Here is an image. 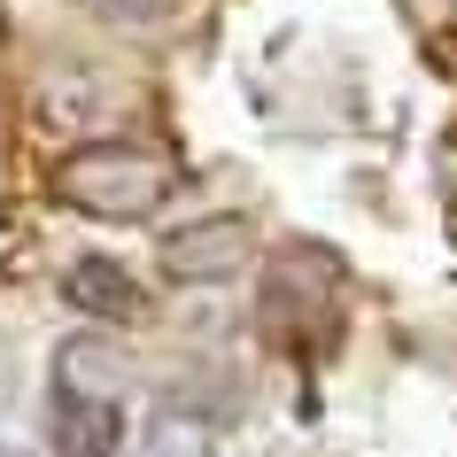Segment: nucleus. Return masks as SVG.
I'll use <instances>...</instances> for the list:
<instances>
[{
    "label": "nucleus",
    "mask_w": 457,
    "mask_h": 457,
    "mask_svg": "<svg viewBox=\"0 0 457 457\" xmlns=\"http://www.w3.org/2000/svg\"><path fill=\"white\" fill-rule=\"evenodd\" d=\"M140 457H217V427L202 411L155 403L147 411V434H140Z\"/></svg>",
    "instance_id": "423d86ee"
},
{
    "label": "nucleus",
    "mask_w": 457,
    "mask_h": 457,
    "mask_svg": "<svg viewBox=\"0 0 457 457\" xmlns=\"http://www.w3.org/2000/svg\"><path fill=\"white\" fill-rule=\"evenodd\" d=\"M434 179H442V194H450V217H457V132L434 147Z\"/></svg>",
    "instance_id": "6e6552de"
},
{
    "label": "nucleus",
    "mask_w": 457,
    "mask_h": 457,
    "mask_svg": "<svg viewBox=\"0 0 457 457\" xmlns=\"http://www.w3.org/2000/svg\"><path fill=\"white\" fill-rule=\"evenodd\" d=\"M450 16H457V0H450Z\"/></svg>",
    "instance_id": "9b49d317"
},
{
    "label": "nucleus",
    "mask_w": 457,
    "mask_h": 457,
    "mask_svg": "<svg viewBox=\"0 0 457 457\" xmlns=\"http://www.w3.org/2000/svg\"><path fill=\"white\" fill-rule=\"evenodd\" d=\"M248 256H256V225L233 217V210L194 217V225H179V233H163V248H155V264H163L179 287H217V279L248 271Z\"/></svg>",
    "instance_id": "f03ea898"
},
{
    "label": "nucleus",
    "mask_w": 457,
    "mask_h": 457,
    "mask_svg": "<svg viewBox=\"0 0 457 457\" xmlns=\"http://www.w3.org/2000/svg\"><path fill=\"white\" fill-rule=\"evenodd\" d=\"M78 8H94V16H109V24H132V31H147V24L170 16V0H78Z\"/></svg>",
    "instance_id": "0eeeda50"
},
{
    "label": "nucleus",
    "mask_w": 457,
    "mask_h": 457,
    "mask_svg": "<svg viewBox=\"0 0 457 457\" xmlns=\"http://www.w3.org/2000/svg\"><path fill=\"white\" fill-rule=\"evenodd\" d=\"M62 295H71V311H94V318H132L140 311V279L109 256H78L62 271Z\"/></svg>",
    "instance_id": "39448f33"
},
{
    "label": "nucleus",
    "mask_w": 457,
    "mask_h": 457,
    "mask_svg": "<svg viewBox=\"0 0 457 457\" xmlns=\"http://www.w3.org/2000/svg\"><path fill=\"white\" fill-rule=\"evenodd\" d=\"M132 387V357H124L109 334H71L54 349V395H78V403H117Z\"/></svg>",
    "instance_id": "7ed1b4c3"
},
{
    "label": "nucleus",
    "mask_w": 457,
    "mask_h": 457,
    "mask_svg": "<svg viewBox=\"0 0 457 457\" xmlns=\"http://www.w3.org/2000/svg\"><path fill=\"white\" fill-rule=\"evenodd\" d=\"M170 187H179V163L147 140H86L54 163V194L101 225H147L170 202Z\"/></svg>",
    "instance_id": "f257e3e1"
},
{
    "label": "nucleus",
    "mask_w": 457,
    "mask_h": 457,
    "mask_svg": "<svg viewBox=\"0 0 457 457\" xmlns=\"http://www.w3.org/2000/svg\"><path fill=\"white\" fill-rule=\"evenodd\" d=\"M54 457H124V411L54 395Z\"/></svg>",
    "instance_id": "20e7f679"
},
{
    "label": "nucleus",
    "mask_w": 457,
    "mask_h": 457,
    "mask_svg": "<svg viewBox=\"0 0 457 457\" xmlns=\"http://www.w3.org/2000/svg\"><path fill=\"white\" fill-rule=\"evenodd\" d=\"M0 457H31V450H16V442H0Z\"/></svg>",
    "instance_id": "9d476101"
},
{
    "label": "nucleus",
    "mask_w": 457,
    "mask_h": 457,
    "mask_svg": "<svg viewBox=\"0 0 457 457\" xmlns=\"http://www.w3.org/2000/svg\"><path fill=\"white\" fill-rule=\"evenodd\" d=\"M16 403V357H8V341H0V411Z\"/></svg>",
    "instance_id": "1a4fd4ad"
}]
</instances>
